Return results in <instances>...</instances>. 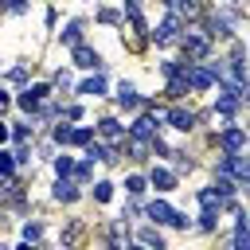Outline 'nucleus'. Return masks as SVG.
<instances>
[{"label": "nucleus", "instance_id": "obj_1", "mask_svg": "<svg viewBox=\"0 0 250 250\" xmlns=\"http://www.w3.org/2000/svg\"><path fill=\"white\" fill-rule=\"evenodd\" d=\"M184 55H188V62H199V59H207V51H211V31H203L199 27V20H191L188 27H184Z\"/></svg>", "mask_w": 250, "mask_h": 250}, {"label": "nucleus", "instance_id": "obj_2", "mask_svg": "<svg viewBox=\"0 0 250 250\" xmlns=\"http://www.w3.org/2000/svg\"><path fill=\"white\" fill-rule=\"evenodd\" d=\"M219 172H227L234 184H246L250 180V164L242 160V152H230V156H223V168Z\"/></svg>", "mask_w": 250, "mask_h": 250}, {"label": "nucleus", "instance_id": "obj_3", "mask_svg": "<svg viewBox=\"0 0 250 250\" xmlns=\"http://www.w3.org/2000/svg\"><path fill=\"white\" fill-rule=\"evenodd\" d=\"M184 78H188L191 90H207V86L215 82V70H207V66H191V62H188V66H184Z\"/></svg>", "mask_w": 250, "mask_h": 250}, {"label": "nucleus", "instance_id": "obj_4", "mask_svg": "<svg viewBox=\"0 0 250 250\" xmlns=\"http://www.w3.org/2000/svg\"><path fill=\"white\" fill-rule=\"evenodd\" d=\"M172 12H176V16H184V20L191 23V20H203V16H207V0H176V4H172Z\"/></svg>", "mask_w": 250, "mask_h": 250}, {"label": "nucleus", "instance_id": "obj_5", "mask_svg": "<svg viewBox=\"0 0 250 250\" xmlns=\"http://www.w3.org/2000/svg\"><path fill=\"white\" fill-rule=\"evenodd\" d=\"M148 219H156V223H172V227H184V215H176L164 199H156V203H148Z\"/></svg>", "mask_w": 250, "mask_h": 250}, {"label": "nucleus", "instance_id": "obj_6", "mask_svg": "<svg viewBox=\"0 0 250 250\" xmlns=\"http://www.w3.org/2000/svg\"><path fill=\"white\" fill-rule=\"evenodd\" d=\"M55 141H59V145H90V129H70V125H59V129H55Z\"/></svg>", "mask_w": 250, "mask_h": 250}, {"label": "nucleus", "instance_id": "obj_7", "mask_svg": "<svg viewBox=\"0 0 250 250\" xmlns=\"http://www.w3.org/2000/svg\"><path fill=\"white\" fill-rule=\"evenodd\" d=\"M152 39H156V43H176V39H180V16H168V20L152 31Z\"/></svg>", "mask_w": 250, "mask_h": 250}, {"label": "nucleus", "instance_id": "obj_8", "mask_svg": "<svg viewBox=\"0 0 250 250\" xmlns=\"http://www.w3.org/2000/svg\"><path fill=\"white\" fill-rule=\"evenodd\" d=\"M242 145H246V133H242L238 125H227V129H223V148H227V152H242Z\"/></svg>", "mask_w": 250, "mask_h": 250}, {"label": "nucleus", "instance_id": "obj_9", "mask_svg": "<svg viewBox=\"0 0 250 250\" xmlns=\"http://www.w3.org/2000/svg\"><path fill=\"white\" fill-rule=\"evenodd\" d=\"M47 94H51L47 86H31L27 94H20V105H23L27 113H31V109H39V105H43V98H47Z\"/></svg>", "mask_w": 250, "mask_h": 250}, {"label": "nucleus", "instance_id": "obj_10", "mask_svg": "<svg viewBox=\"0 0 250 250\" xmlns=\"http://www.w3.org/2000/svg\"><path fill=\"white\" fill-rule=\"evenodd\" d=\"M129 152H133V160H148V156H152V141L133 133V137H129Z\"/></svg>", "mask_w": 250, "mask_h": 250}, {"label": "nucleus", "instance_id": "obj_11", "mask_svg": "<svg viewBox=\"0 0 250 250\" xmlns=\"http://www.w3.org/2000/svg\"><path fill=\"white\" fill-rule=\"evenodd\" d=\"M74 62H78V66H86V70H98V66H102L98 51H90V47H74Z\"/></svg>", "mask_w": 250, "mask_h": 250}, {"label": "nucleus", "instance_id": "obj_12", "mask_svg": "<svg viewBox=\"0 0 250 250\" xmlns=\"http://www.w3.org/2000/svg\"><path fill=\"white\" fill-rule=\"evenodd\" d=\"M238 102H242V90L234 86V90H223V98H219V109L215 113H234L238 109Z\"/></svg>", "mask_w": 250, "mask_h": 250}, {"label": "nucleus", "instance_id": "obj_13", "mask_svg": "<svg viewBox=\"0 0 250 250\" xmlns=\"http://www.w3.org/2000/svg\"><path fill=\"white\" fill-rule=\"evenodd\" d=\"M168 121H172L176 129H191V125H195V113H191V109H172Z\"/></svg>", "mask_w": 250, "mask_h": 250}, {"label": "nucleus", "instance_id": "obj_14", "mask_svg": "<svg viewBox=\"0 0 250 250\" xmlns=\"http://www.w3.org/2000/svg\"><path fill=\"white\" fill-rule=\"evenodd\" d=\"M98 133H102V137H105V141H113V145H117V141H121V125H117V121H113V117H105V121H98Z\"/></svg>", "mask_w": 250, "mask_h": 250}, {"label": "nucleus", "instance_id": "obj_15", "mask_svg": "<svg viewBox=\"0 0 250 250\" xmlns=\"http://www.w3.org/2000/svg\"><path fill=\"white\" fill-rule=\"evenodd\" d=\"M0 199H4V203H20V199H23L20 184H16V180H4V184H0Z\"/></svg>", "mask_w": 250, "mask_h": 250}, {"label": "nucleus", "instance_id": "obj_16", "mask_svg": "<svg viewBox=\"0 0 250 250\" xmlns=\"http://www.w3.org/2000/svg\"><path fill=\"white\" fill-rule=\"evenodd\" d=\"M199 203H203V211H215V207H223L227 199H223L215 188H203V191H199Z\"/></svg>", "mask_w": 250, "mask_h": 250}, {"label": "nucleus", "instance_id": "obj_17", "mask_svg": "<svg viewBox=\"0 0 250 250\" xmlns=\"http://www.w3.org/2000/svg\"><path fill=\"white\" fill-rule=\"evenodd\" d=\"M117 102H121V105H125V109H133V105H137V102H141V98H137V90H133V86H129V82H121V86H117Z\"/></svg>", "mask_w": 250, "mask_h": 250}, {"label": "nucleus", "instance_id": "obj_18", "mask_svg": "<svg viewBox=\"0 0 250 250\" xmlns=\"http://www.w3.org/2000/svg\"><path fill=\"white\" fill-rule=\"evenodd\" d=\"M176 184V176L168 172V168H152V188H160V191H168Z\"/></svg>", "mask_w": 250, "mask_h": 250}, {"label": "nucleus", "instance_id": "obj_19", "mask_svg": "<svg viewBox=\"0 0 250 250\" xmlns=\"http://www.w3.org/2000/svg\"><path fill=\"white\" fill-rule=\"evenodd\" d=\"M234 246H238V250H250V223H246V219H238V230H234Z\"/></svg>", "mask_w": 250, "mask_h": 250}, {"label": "nucleus", "instance_id": "obj_20", "mask_svg": "<svg viewBox=\"0 0 250 250\" xmlns=\"http://www.w3.org/2000/svg\"><path fill=\"white\" fill-rule=\"evenodd\" d=\"M82 234H86V223H70L66 230H62V242L70 246V242H82Z\"/></svg>", "mask_w": 250, "mask_h": 250}, {"label": "nucleus", "instance_id": "obj_21", "mask_svg": "<svg viewBox=\"0 0 250 250\" xmlns=\"http://www.w3.org/2000/svg\"><path fill=\"white\" fill-rule=\"evenodd\" d=\"M152 129H156V117H152V113H148V117H141V121L133 125V133H137V137H152Z\"/></svg>", "mask_w": 250, "mask_h": 250}, {"label": "nucleus", "instance_id": "obj_22", "mask_svg": "<svg viewBox=\"0 0 250 250\" xmlns=\"http://www.w3.org/2000/svg\"><path fill=\"white\" fill-rule=\"evenodd\" d=\"M55 195H59L62 203H70V199H74L78 191H74V184H66V176H62V180H59V188H55Z\"/></svg>", "mask_w": 250, "mask_h": 250}, {"label": "nucleus", "instance_id": "obj_23", "mask_svg": "<svg viewBox=\"0 0 250 250\" xmlns=\"http://www.w3.org/2000/svg\"><path fill=\"white\" fill-rule=\"evenodd\" d=\"M62 39H66L70 47H78V43H82V23H70V27L62 31Z\"/></svg>", "mask_w": 250, "mask_h": 250}, {"label": "nucleus", "instance_id": "obj_24", "mask_svg": "<svg viewBox=\"0 0 250 250\" xmlns=\"http://www.w3.org/2000/svg\"><path fill=\"white\" fill-rule=\"evenodd\" d=\"M109 242H113V246H125V242H129V234H125V227H121V223H113V227H109Z\"/></svg>", "mask_w": 250, "mask_h": 250}, {"label": "nucleus", "instance_id": "obj_25", "mask_svg": "<svg viewBox=\"0 0 250 250\" xmlns=\"http://www.w3.org/2000/svg\"><path fill=\"white\" fill-rule=\"evenodd\" d=\"M102 90H105V78H102V74H94V78L82 86V94H102Z\"/></svg>", "mask_w": 250, "mask_h": 250}, {"label": "nucleus", "instance_id": "obj_26", "mask_svg": "<svg viewBox=\"0 0 250 250\" xmlns=\"http://www.w3.org/2000/svg\"><path fill=\"white\" fill-rule=\"evenodd\" d=\"M12 168H16L12 152H0V176H12Z\"/></svg>", "mask_w": 250, "mask_h": 250}, {"label": "nucleus", "instance_id": "obj_27", "mask_svg": "<svg viewBox=\"0 0 250 250\" xmlns=\"http://www.w3.org/2000/svg\"><path fill=\"white\" fill-rule=\"evenodd\" d=\"M141 242H145V246H156V250H160V234H156V230H141Z\"/></svg>", "mask_w": 250, "mask_h": 250}, {"label": "nucleus", "instance_id": "obj_28", "mask_svg": "<svg viewBox=\"0 0 250 250\" xmlns=\"http://www.w3.org/2000/svg\"><path fill=\"white\" fill-rule=\"evenodd\" d=\"M55 168H59V176H70V172H74V164H70L66 156H59V160H55Z\"/></svg>", "mask_w": 250, "mask_h": 250}, {"label": "nucleus", "instance_id": "obj_29", "mask_svg": "<svg viewBox=\"0 0 250 250\" xmlns=\"http://www.w3.org/2000/svg\"><path fill=\"white\" fill-rule=\"evenodd\" d=\"M125 188H129L133 195H141V191H145V180H141V176H129V184H125Z\"/></svg>", "mask_w": 250, "mask_h": 250}, {"label": "nucleus", "instance_id": "obj_30", "mask_svg": "<svg viewBox=\"0 0 250 250\" xmlns=\"http://www.w3.org/2000/svg\"><path fill=\"white\" fill-rule=\"evenodd\" d=\"M94 199L105 203V199H109V184H94Z\"/></svg>", "mask_w": 250, "mask_h": 250}, {"label": "nucleus", "instance_id": "obj_31", "mask_svg": "<svg viewBox=\"0 0 250 250\" xmlns=\"http://www.w3.org/2000/svg\"><path fill=\"white\" fill-rule=\"evenodd\" d=\"M16 141H20V145H27V141H31V129H27V125H20V129H16Z\"/></svg>", "mask_w": 250, "mask_h": 250}, {"label": "nucleus", "instance_id": "obj_32", "mask_svg": "<svg viewBox=\"0 0 250 250\" xmlns=\"http://www.w3.org/2000/svg\"><path fill=\"white\" fill-rule=\"evenodd\" d=\"M4 105H8V94H4V90H0V109H4Z\"/></svg>", "mask_w": 250, "mask_h": 250}, {"label": "nucleus", "instance_id": "obj_33", "mask_svg": "<svg viewBox=\"0 0 250 250\" xmlns=\"http://www.w3.org/2000/svg\"><path fill=\"white\" fill-rule=\"evenodd\" d=\"M4 137H8V125H4V121H0V141H4Z\"/></svg>", "mask_w": 250, "mask_h": 250}]
</instances>
